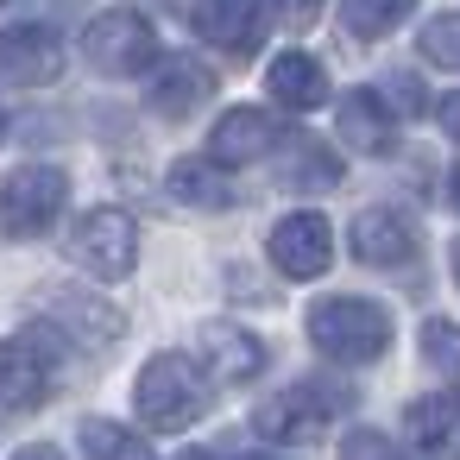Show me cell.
Returning <instances> with one entry per match:
<instances>
[{"label":"cell","instance_id":"1","mask_svg":"<svg viewBox=\"0 0 460 460\" xmlns=\"http://www.w3.org/2000/svg\"><path fill=\"white\" fill-rule=\"evenodd\" d=\"M309 341L334 366H372L391 347V315L372 296H322L309 309Z\"/></svg>","mask_w":460,"mask_h":460},{"label":"cell","instance_id":"2","mask_svg":"<svg viewBox=\"0 0 460 460\" xmlns=\"http://www.w3.org/2000/svg\"><path fill=\"white\" fill-rule=\"evenodd\" d=\"M202 403H208L202 366H190L183 353H152V359L139 366L133 410H139V422H146V429L177 435V429H190V422L202 416Z\"/></svg>","mask_w":460,"mask_h":460},{"label":"cell","instance_id":"3","mask_svg":"<svg viewBox=\"0 0 460 460\" xmlns=\"http://www.w3.org/2000/svg\"><path fill=\"white\" fill-rule=\"evenodd\" d=\"M70 202V171L58 164H26L0 183V240H39Z\"/></svg>","mask_w":460,"mask_h":460},{"label":"cell","instance_id":"4","mask_svg":"<svg viewBox=\"0 0 460 460\" xmlns=\"http://www.w3.org/2000/svg\"><path fill=\"white\" fill-rule=\"evenodd\" d=\"M83 58H89V70H102V76H146V70L158 64V32H152L146 13L108 7V13H95L89 32H83Z\"/></svg>","mask_w":460,"mask_h":460},{"label":"cell","instance_id":"5","mask_svg":"<svg viewBox=\"0 0 460 460\" xmlns=\"http://www.w3.org/2000/svg\"><path fill=\"white\" fill-rule=\"evenodd\" d=\"M334 410H347V391H322V385H284L271 391L259 410H252V429L265 441H284V447H303V441H322Z\"/></svg>","mask_w":460,"mask_h":460},{"label":"cell","instance_id":"6","mask_svg":"<svg viewBox=\"0 0 460 460\" xmlns=\"http://www.w3.org/2000/svg\"><path fill=\"white\" fill-rule=\"evenodd\" d=\"M70 259L89 271V278H127L139 265V221L127 208H89L76 227H70Z\"/></svg>","mask_w":460,"mask_h":460},{"label":"cell","instance_id":"7","mask_svg":"<svg viewBox=\"0 0 460 460\" xmlns=\"http://www.w3.org/2000/svg\"><path fill=\"white\" fill-rule=\"evenodd\" d=\"M32 309H39L58 334H70L76 347H114V341L127 334V315H120L114 303H102L95 290H83V284H39V290H32Z\"/></svg>","mask_w":460,"mask_h":460},{"label":"cell","instance_id":"8","mask_svg":"<svg viewBox=\"0 0 460 460\" xmlns=\"http://www.w3.org/2000/svg\"><path fill=\"white\" fill-rule=\"evenodd\" d=\"M265 252H271V271H278V278L309 284V278L328 271V259H334V234H328V221H322L315 208H296V215H284V221L271 227Z\"/></svg>","mask_w":460,"mask_h":460},{"label":"cell","instance_id":"9","mask_svg":"<svg viewBox=\"0 0 460 460\" xmlns=\"http://www.w3.org/2000/svg\"><path fill=\"white\" fill-rule=\"evenodd\" d=\"M64 76V39L51 26H7L0 32V83L45 89Z\"/></svg>","mask_w":460,"mask_h":460},{"label":"cell","instance_id":"10","mask_svg":"<svg viewBox=\"0 0 460 460\" xmlns=\"http://www.w3.org/2000/svg\"><path fill=\"white\" fill-rule=\"evenodd\" d=\"M196 359H202L208 378H221V385H246V378L265 372V341H259L252 328H240V322H202V334H196Z\"/></svg>","mask_w":460,"mask_h":460},{"label":"cell","instance_id":"11","mask_svg":"<svg viewBox=\"0 0 460 460\" xmlns=\"http://www.w3.org/2000/svg\"><path fill=\"white\" fill-rule=\"evenodd\" d=\"M190 26L202 45L227 51V58H246L259 51V32H265V7L259 0H196L190 7Z\"/></svg>","mask_w":460,"mask_h":460},{"label":"cell","instance_id":"12","mask_svg":"<svg viewBox=\"0 0 460 460\" xmlns=\"http://www.w3.org/2000/svg\"><path fill=\"white\" fill-rule=\"evenodd\" d=\"M51 397V359L39 334H13L0 341V403L7 410H39Z\"/></svg>","mask_w":460,"mask_h":460},{"label":"cell","instance_id":"13","mask_svg":"<svg viewBox=\"0 0 460 460\" xmlns=\"http://www.w3.org/2000/svg\"><path fill=\"white\" fill-rule=\"evenodd\" d=\"M208 95H215V70H208L202 58H158V64H152V89H146L152 114L190 120Z\"/></svg>","mask_w":460,"mask_h":460},{"label":"cell","instance_id":"14","mask_svg":"<svg viewBox=\"0 0 460 460\" xmlns=\"http://www.w3.org/2000/svg\"><path fill=\"white\" fill-rule=\"evenodd\" d=\"M271 146H278V120H271L265 108H227V114L208 127V158H215L221 171L259 164Z\"/></svg>","mask_w":460,"mask_h":460},{"label":"cell","instance_id":"15","mask_svg":"<svg viewBox=\"0 0 460 460\" xmlns=\"http://www.w3.org/2000/svg\"><path fill=\"white\" fill-rule=\"evenodd\" d=\"M416 252H422V240H416V227H410L403 215L366 208V215L353 221V259H359V265H372V271H403V265H416Z\"/></svg>","mask_w":460,"mask_h":460},{"label":"cell","instance_id":"16","mask_svg":"<svg viewBox=\"0 0 460 460\" xmlns=\"http://www.w3.org/2000/svg\"><path fill=\"white\" fill-rule=\"evenodd\" d=\"M265 89H271V102H278V108L309 114V108H322V102H328V70H322L309 51H278V58H271V70H265Z\"/></svg>","mask_w":460,"mask_h":460},{"label":"cell","instance_id":"17","mask_svg":"<svg viewBox=\"0 0 460 460\" xmlns=\"http://www.w3.org/2000/svg\"><path fill=\"white\" fill-rule=\"evenodd\" d=\"M403 429L422 454H460V385L447 391H429L403 410Z\"/></svg>","mask_w":460,"mask_h":460},{"label":"cell","instance_id":"18","mask_svg":"<svg viewBox=\"0 0 460 460\" xmlns=\"http://www.w3.org/2000/svg\"><path fill=\"white\" fill-rule=\"evenodd\" d=\"M341 139L359 146V152H391L397 139V114L378 89H347L341 95Z\"/></svg>","mask_w":460,"mask_h":460},{"label":"cell","instance_id":"19","mask_svg":"<svg viewBox=\"0 0 460 460\" xmlns=\"http://www.w3.org/2000/svg\"><path fill=\"white\" fill-rule=\"evenodd\" d=\"M164 190H171V202H190V208H227L234 202V183L221 177L215 158H177L164 171Z\"/></svg>","mask_w":460,"mask_h":460},{"label":"cell","instance_id":"20","mask_svg":"<svg viewBox=\"0 0 460 460\" xmlns=\"http://www.w3.org/2000/svg\"><path fill=\"white\" fill-rule=\"evenodd\" d=\"M278 183H284V190H303V196L334 190V183H341V158L322 152L315 139H296V146H290V164L278 171Z\"/></svg>","mask_w":460,"mask_h":460},{"label":"cell","instance_id":"21","mask_svg":"<svg viewBox=\"0 0 460 460\" xmlns=\"http://www.w3.org/2000/svg\"><path fill=\"white\" fill-rule=\"evenodd\" d=\"M416 13V0H341V26L353 39H385Z\"/></svg>","mask_w":460,"mask_h":460},{"label":"cell","instance_id":"22","mask_svg":"<svg viewBox=\"0 0 460 460\" xmlns=\"http://www.w3.org/2000/svg\"><path fill=\"white\" fill-rule=\"evenodd\" d=\"M83 454H89V460H158L133 429H120V422H108V416H89V422H83Z\"/></svg>","mask_w":460,"mask_h":460},{"label":"cell","instance_id":"23","mask_svg":"<svg viewBox=\"0 0 460 460\" xmlns=\"http://www.w3.org/2000/svg\"><path fill=\"white\" fill-rule=\"evenodd\" d=\"M416 347H422L429 372H441L447 385H460V322L429 315V322H422V334H416Z\"/></svg>","mask_w":460,"mask_h":460},{"label":"cell","instance_id":"24","mask_svg":"<svg viewBox=\"0 0 460 460\" xmlns=\"http://www.w3.org/2000/svg\"><path fill=\"white\" fill-rule=\"evenodd\" d=\"M422 58L435 70H460V13H441L422 26Z\"/></svg>","mask_w":460,"mask_h":460},{"label":"cell","instance_id":"25","mask_svg":"<svg viewBox=\"0 0 460 460\" xmlns=\"http://www.w3.org/2000/svg\"><path fill=\"white\" fill-rule=\"evenodd\" d=\"M341 460H410L391 435H378V429H353L347 441H341Z\"/></svg>","mask_w":460,"mask_h":460},{"label":"cell","instance_id":"26","mask_svg":"<svg viewBox=\"0 0 460 460\" xmlns=\"http://www.w3.org/2000/svg\"><path fill=\"white\" fill-rule=\"evenodd\" d=\"M265 7H271L284 26H309V20L322 13V0H265Z\"/></svg>","mask_w":460,"mask_h":460},{"label":"cell","instance_id":"27","mask_svg":"<svg viewBox=\"0 0 460 460\" xmlns=\"http://www.w3.org/2000/svg\"><path fill=\"white\" fill-rule=\"evenodd\" d=\"M435 114H441V133L460 146V89H454V95H441V108H435Z\"/></svg>","mask_w":460,"mask_h":460},{"label":"cell","instance_id":"28","mask_svg":"<svg viewBox=\"0 0 460 460\" xmlns=\"http://www.w3.org/2000/svg\"><path fill=\"white\" fill-rule=\"evenodd\" d=\"M391 95H397V102H403L410 114H422V108H429V95H422V89H416L410 76H397V83H391Z\"/></svg>","mask_w":460,"mask_h":460},{"label":"cell","instance_id":"29","mask_svg":"<svg viewBox=\"0 0 460 460\" xmlns=\"http://www.w3.org/2000/svg\"><path fill=\"white\" fill-rule=\"evenodd\" d=\"M13 460H64V454H58V447H51V441H32V447H20V454H13Z\"/></svg>","mask_w":460,"mask_h":460},{"label":"cell","instance_id":"30","mask_svg":"<svg viewBox=\"0 0 460 460\" xmlns=\"http://www.w3.org/2000/svg\"><path fill=\"white\" fill-rule=\"evenodd\" d=\"M447 196H454V208H460V164L447 171Z\"/></svg>","mask_w":460,"mask_h":460},{"label":"cell","instance_id":"31","mask_svg":"<svg viewBox=\"0 0 460 460\" xmlns=\"http://www.w3.org/2000/svg\"><path fill=\"white\" fill-rule=\"evenodd\" d=\"M190 460H215V454H190ZM240 460H271V454H240Z\"/></svg>","mask_w":460,"mask_h":460},{"label":"cell","instance_id":"32","mask_svg":"<svg viewBox=\"0 0 460 460\" xmlns=\"http://www.w3.org/2000/svg\"><path fill=\"white\" fill-rule=\"evenodd\" d=\"M454 284H460V240H454Z\"/></svg>","mask_w":460,"mask_h":460},{"label":"cell","instance_id":"33","mask_svg":"<svg viewBox=\"0 0 460 460\" xmlns=\"http://www.w3.org/2000/svg\"><path fill=\"white\" fill-rule=\"evenodd\" d=\"M0 139H7V108H0Z\"/></svg>","mask_w":460,"mask_h":460}]
</instances>
